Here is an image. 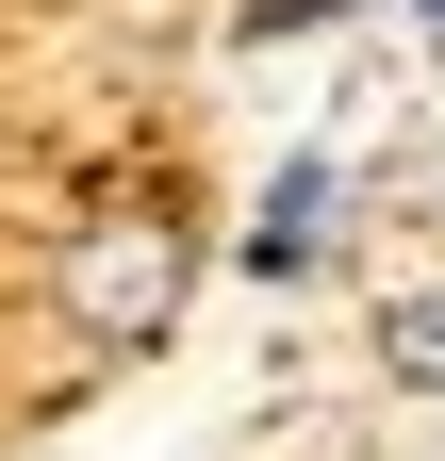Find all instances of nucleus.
Segmentation results:
<instances>
[{
    "label": "nucleus",
    "mask_w": 445,
    "mask_h": 461,
    "mask_svg": "<svg viewBox=\"0 0 445 461\" xmlns=\"http://www.w3.org/2000/svg\"><path fill=\"white\" fill-rule=\"evenodd\" d=\"M347 230H363V182H347L330 149H297L281 182H264V214H248V280H330Z\"/></svg>",
    "instance_id": "obj_2"
},
{
    "label": "nucleus",
    "mask_w": 445,
    "mask_h": 461,
    "mask_svg": "<svg viewBox=\"0 0 445 461\" xmlns=\"http://www.w3.org/2000/svg\"><path fill=\"white\" fill-rule=\"evenodd\" d=\"M347 17H363V0H248L232 33H248V50H297V33H347Z\"/></svg>",
    "instance_id": "obj_4"
},
{
    "label": "nucleus",
    "mask_w": 445,
    "mask_h": 461,
    "mask_svg": "<svg viewBox=\"0 0 445 461\" xmlns=\"http://www.w3.org/2000/svg\"><path fill=\"white\" fill-rule=\"evenodd\" d=\"M182 297H198V214H182V198H116V214H83L67 248H50V330H67L83 363L165 346Z\"/></svg>",
    "instance_id": "obj_1"
},
{
    "label": "nucleus",
    "mask_w": 445,
    "mask_h": 461,
    "mask_svg": "<svg viewBox=\"0 0 445 461\" xmlns=\"http://www.w3.org/2000/svg\"><path fill=\"white\" fill-rule=\"evenodd\" d=\"M379 379H396V395H445V280L379 297Z\"/></svg>",
    "instance_id": "obj_3"
},
{
    "label": "nucleus",
    "mask_w": 445,
    "mask_h": 461,
    "mask_svg": "<svg viewBox=\"0 0 445 461\" xmlns=\"http://www.w3.org/2000/svg\"><path fill=\"white\" fill-rule=\"evenodd\" d=\"M413 17H429V0H413Z\"/></svg>",
    "instance_id": "obj_6"
},
{
    "label": "nucleus",
    "mask_w": 445,
    "mask_h": 461,
    "mask_svg": "<svg viewBox=\"0 0 445 461\" xmlns=\"http://www.w3.org/2000/svg\"><path fill=\"white\" fill-rule=\"evenodd\" d=\"M413 33H429V83H445V0H429V17H413Z\"/></svg>",
    "instance_id": "obj_5"
}]
</instances>
